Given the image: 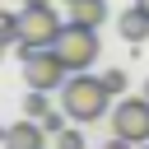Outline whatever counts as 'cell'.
Wrapping results in <instances>:
<instances>
[{
	"instance_id": "cell-1",
	"label": "cell",
	"mask_w": 149,
	"mask_h": 149,
	"mask_svg": "<svg viewBox=\"0 0 149 149\" xmlns=\"http://www.w3.org/2000/svg\"><path fill=\"white\" fill-rule=\"evenodd\" d=\"M107 107H112V93H107V84H102V74H70L65 79V88H61V112L70 116V121H102L107 116Z\"/></svg>"
},
{
	"instance_id": "cell-2",
	"label": "cell",
	"mask_w": 149,
	"mask_h": 149,
	"mask_svg": "<svg viewBox=\"0 0 149 149\" xmlns=\"http://www.w3.org/2000/svg\"><path fill=\"white\" fill-rule=\"evenodd\" d=\"M61 28H65V19L56 14V5H23L19 9V47H28V51L56 47Z\"/></svg>"
},
{
	"instance_id": "cell-3",
	"label": "cell",
	"mask_w": 149,
	"mask_h": 149,
	"mask_svg": "<svg viewBox=\"0 0 149 149\" xmlns=\"http://www.w3.org/2000/svg\"><path fill=\"white\" fill-rule=\"evenodd\" d=\"M51 51H56V56H61V61L70 65V74H84V70H88V65L98 61L102 42H98V33H93V28H79V23H65Z\"/></svg>"
},
{
	"instance_id": "cell-4",
	"label": "cell",
	"mask_w": 149,
	"mask_h": 149,
	"mask_svg": "<svg viewBox=\"0 0 149 149\" xmlns=\"http://www.w3.org/2000/svg\"><path fill=\"white\" fill-rule=\"evenodd\" d=\"M19 61H23V79H28V88H37V93H51V88H65V79H70V65L47 47V51H28V47H19Z\"/></svg>"
},
{
	"instance_id": "cell-5",
	"label": "cell",
	"mask_w": 149,
	"mask_h": 149,
	"mask_svg": "<svg viewBox=\"0 0 149 149\" xmlns=\"http://www.w3.org/2000/svg\"><path fill=\"white\" fill-rule=\"evenodd\" d=\"M112 135L130 144H149V98H121L112 107Z\"/></svg>"
},
{
	"instance_id": "cell-6",
	"label": "cell",
	"mask_w": 149,
	"mask_h": 149,
	"mask_svg": "<svg viewBox=\"0 0 149 149\" xmlns=\"http://www.w3.org/2000/svg\"><path fill=\"white\" fill-rule=\"evenodd\" d=\"M5 149H47V130H42V121L23 116V121L5 126Z\"/></svg>"
},
{
	"instance_id": "cell-7",
	"label": "cell",
	"mask_w": 149,
	"mask_h": 149,
	"mask_svg": "<svg viewBox=\"0 0 149 149\" xmlns=\"http://www.w3.org/2000/svg\"><path fill=\"white\" fill-rule=\"evenodd\" d=\"M65 23H79V28H102L107 23V0H65Z\"/></svg>"
},
{
	"instance_id": "cell-8",
	"label": "cell",
	"mask_w": 149,
	"mask_h": 149,
	"mask_svg": "<svg viewBox=\"0 0 149 149\" xmlns=\"http://www.w3.org/2000/svg\"><path fill=\"white\" fill-rule=\"evenodd\" d=\"M116 33H121V42H130V47L149 42V14H144L140 5L121 9V14H116Z\"/></svg>"
},
{
	"instance_id": "cell-9",
	"label": "cell",
	"mask_w": 149,
	"mask_h": 149,
	"mask_svg": "<svg viewBox=\"0 0 149 149\" xmlns=\"http://www.w3.org/2000/svg\"><path fill=\"white\" fill-rule=\"evenodd\" d=\"M51 112V102H47V93H37V88H28V98H23V116H33V121H42Z\"/></svg>"
},
{
	"instance_id": "cell-10",
	"label": "cell",
	"mask_w": 149,
	"mask_h": 149,
	"mask_svg": "<svg viewBox=\"0 0 149 149\" xmlns=\"http://www.w3.org/2000/svg\"><path fill=\"white\" fill-rule=\"evenodd\" d=\"M102 84H107V93H112V98H121V93H126V70H121V65H112V70L102 74Z\"/></svg>"
},
{
	"instance_id": "cell-11",
	"label": "cell",
	"mask_w": 149,
	"mask_h": 149,
	"mask_svg": "<svg viewBox=\"0 0 149 149\" xmlns=\"http://www.w3.org/2000/svg\"><path fill=\"white\" fill-rule=\"evenodd\" d=\"M51 144H56V149H84V135H79L74 126H65L61 135H51Z\"/></svg>"
},
{
	"instance_id": "cell-12",
	"label": "cell",
	"mask_w": 149,
	"mask_h": 149,
	"mask_svg": "<svg viewBox=\"0 0 149 149\" xmlns=\"http://www.w3.org/2000/svg\"><path fill=\"white\" fill-rule=\"evenodd\" d=\"M0 42H19V14L0 9Z\"/></svg>"
},
{
	"instance_id": "cell-13",
	"label": "cell",
	"mask_w": 149,
	"mask_h": 149,
	"mask_svg": "<svg viewBox=\"0 0 149 149\" xmlns=\"http://www.w3.org/2000/svg\"><path fill=\"white\" fill-rule=\"evenodd\" d=\"M65 126H70V116H65V112H47V116H42V130H47V135H61Z\"/></svg>"
},
{
	"instance_id": "cell-14",
	"label": "cell",
	"mask_w": 149,
	"mask_h": 149,
	"mask_svg": "<svg viewBox=\"0 0 149 149\" xmlns=\"http://www.w3.org/2000/svg\"><path fill=\"white\" fill-rule=\"evenodd\" d=\"M102 149H135V144H130V140H121V135H112V140H107Z\"/></svg>"
},
{
	"instance_id": "cell-15",
	"label": "cell",
	"mask_w": 149,
	"mask_h": 149,
	"mask_svg": "<svg viewBox=\"0 0 149 149\" xmlns=\"http://www.w3.org/2000/svg\"><path fill=\"white\" fill-rule=\"evenodd\" d=\"M23 5H51V0H23Z\"/></svg>"
},
{
	"instance_id": "cell-16",
	"label": "cell",
	"mask_w": 149,
	"mask_h": 149,
	"mask_svg": "<svg viewBox=\"0 0 149 149\" xmlns=\"http://www.w3.org/2000/svg\"><path fill=\"white\" fill-rule=\"evenodd\" d=\"M135 5H140V9H144V14H149V0H135Z\"/></svg>"
},
{
	"instance_id": "cell-17",
	"label": "cell",
	"mask_w": 149,
	"mask_h": 149,
	"mask_svg": "<svg viewBox=\"0 0 149 149\" xmlns=\"http://www.w3.org/2000/svg\"><path fill=\"white\" fill-rule=\"evenodd\" d=\"M144 98H149V84H144Z\"/></svg>"
},
{
	"instance_id": "cell-18",
	"label": "cell",
	"mask_w": 149,
	"mask_h": 149,
	"mask_svg": "<svg viewBox=\"0 0 149 149\" xmlns=\"http://www.w3.org/2000/svg\"><path fill=\"white\" fill-rule=\"evenodd\" d=\"M135 149H149V144H135Z\"/></svg>"
},
{
	"instance_id": "cell-19",
	"label": "cell",
	"mask_w": 149,
	"mask_h": 149,
	"mask_svg": "<svg viewBox=\"0 0 149 149\" xmlns=\"http://www.w3.org/2000/svg\"><path fill=\"white\" fill-rule=\"evenodd\" d=\"M0 56H5V42H0Z\"/></svg>"
}]
</instances>
